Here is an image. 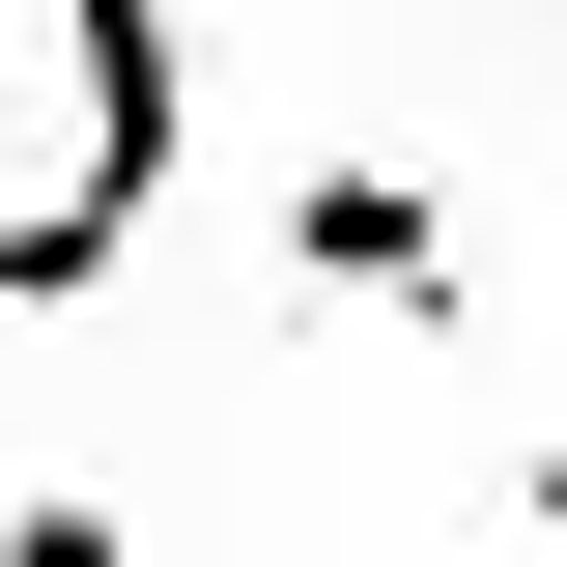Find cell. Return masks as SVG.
I'll return each instance as SVG.
<instances>
[{
	"instance_id": "1",
	"label": "cell",
	"mask_w": 567,
	"mask_h": 567,
	"mask_svg": "<svg viewBox=\"0 0 567 567\" xmlns=\"http://www.w3.org/2000/svg\"><path fill=\"white\" fill-rule=\"evenodd\" d=\"M29 29H58V199H0V312H85V284L171 227L199 58H171V0H29Z\"/></svg>"
},
{
	"instance_id": "2",
	"label": "cell",
	"mask_w": 567,
	"mask_h": 567,
	"mask_svg": "<svg viewBox=\"0 0 567 567\" xmlns=\"http://www.w3.org/2000/svg\"><path fill=\"white\" fill-rule=\"evenodd\" d=\"M284 284H341V312H425V341H454V199H425V171H284Z\"/></svg>"
},
{
	"instance_id": "3",
	"label": "cell",
	"mask_w": 567,
	"mask_h": 567,
	"mask_svg": "<svg viewBox=\"0 0 567 567\" xmlns=\"http://www.w3.org/2000/svg\"><path fill=\"white\" fill-rule=\"evenodd\" d=\"M511 511H539V539H567V454H511Z\"/></svg>"
}]
</instances>
